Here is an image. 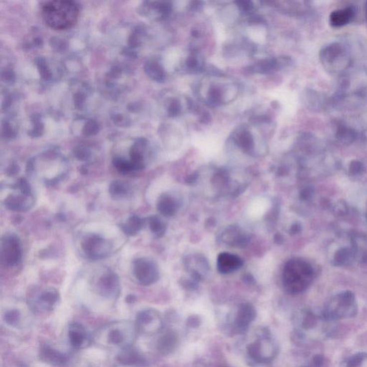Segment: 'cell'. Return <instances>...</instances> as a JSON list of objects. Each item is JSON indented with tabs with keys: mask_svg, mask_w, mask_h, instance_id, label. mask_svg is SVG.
Returning <instances> with one entry per match:
<instances>
[{
	"mask_svg": "<svg viewBox=\"0 0 367 367\" xmlns=\"http://www.w3.org/2000/svg\"><path fill=\"white\" fill-rule=\"evenodd\" d=\"M39 358L44 363L55 367H66L69 362L66 355L48 345L41 346Z\"/></svg>",
	"mask_w": 367,
	"mask_h": 367,
	"instance_id": "obj_17",
	"label": "cell"
},
{
	"mask_svg": "<svg viewBox=\"0 0 367 367\" xmlns=\"http://www.w3.org/2000/svg\"><path fill=\"white\" fill-rule=\"evenodd\" d=\"M67 337L70 346L75 350H83L91 343V337L88 331L78 322L69 325Z\"/></svg>",
	"mask_w": 367,
	"mask_h": 367,
	"instance_id": "obj_14",
	"label": "cell"
},
{
	"mask_svg": "<svg viewBox=\"0 0 367 367\" xmlns=\"http://www.w3.org/2000/svg\"><path fill=\"white\" fill-rule=\"evenodd\" d=\"M126 301L128 304H132V303H134L136 301V297L133 295H129L126 298Z\"/></svg>",
	"mask_w": 367,
	"mask_h": 367,
	"instance_id": "obj_43",
	"label": "cell"
},
{
	"mask_svg": "<svg viewBox=\"0 0 367 367\" xmlns=\"http://www.w3.org/2000/svg\"><path fill=\"white\" fill-rule=\"evenodd\" d=\"M133 273L138 282L148 286L155 284L159 278V270L154 261L148 258H139L133 262Z\"/></svg>",
	"mask_w": 367,
	"mask_h": 367,
	"instance_id": "obj_9",
	"label": "cell"
},
{
	"mask_svg": "<svg viewBox=\"0 0 367 367\" xmlns=\"http://www.w3.org/2000/svg\"><path fill=\"white\" fill-rule=\"evenodd\" d=\"M185 266L190 274L191 279L198 284L204 279L210 270L208 261L200 255L187 257Z\"/></svg>",
	"mask_w": 367,
	"mask_h": 367,
	"instance_id": "obj_16",
	"label": "cell"
},
{
	"mask_svg": "<svg viewBox=\"0 0 367 367\" xmlns=\"http://www.w3.org/2000/svg\"><path fill=\"white\" fill-rule=\"evenodd\" d=\"M278 68H280L278 59L270 57L263 59L253 64L249 67V70L253 73L266 74L274 71Z\"/></svg>",
	"mask_w": 367,
	"mask_h": 367,
	"instance_id": "obj_23",
	"label": "cell"
},
{
	"mask_svg": "<svg viewBox=\"0 0 367 367\" xmlns=\"http://www.w3.org/2000/svg\"><path fill=\"white\" fill-rule=\"evenodd\" d=\"M79 8L71 1H52L42 8V17L48 27L56 30L68 29L78 20Z\"/></svg>",
	"mask_w": 367,
	"mask_h": 367,
	"instance_id": "obj_1",
	"label": "cell"
},
{
	"mask_svg": "<svg viewBox=\"0 0 367 367\" xmlns=\"http://www.w3.org/2000/svg\"><path fill=\"white\" fill-rule=\"evenodd\" d=\"M366 355L364 353H359L354 355L348 362L347 367H359L362 362L365 360Z\"/></svg>",
	"mask_w": 367,
	"mask_h": 367,
	"instance_id": "obj_35",
	"label": "cell"
},
{
	"mask_svg": "<svg viewBox=\"0 0 367 367\" xmlns=\"http://www.w3.org/2000/svg\"><path fill=\"white\" fill-rule=\"evenodd\" d=\"M236 6H238V9L241 11L243 14H250L252 11L254 10V4L251 1H235Z\"/></svg>",
	"mask_w": 367,
	"mask_h": 367,
	"instance_id": "obj_33",
	"label": "cell"
},
{
	"mask_svg": "<svg viewBox=\"0 0 367 367\" xmlns=\"http://www.w3.org/2000/svg\"><path fill=\"white\" fill-rule=\"evenodd\" d=\"M338 137L344 141H350L351 139L355 137V133L349 128H342L338 131Z\"/></svg>",
	"mask_w": 367,
	"mask_h": 367,
	"instance_id": "obj_36",
	"label": "cell"
},
{
	"mask_svg": "<svg viewBox=\"0 0 367 367\" xmlns=\"http://www.w3.org/2000/svg\"><path fill=\"white\" fill-rule=\"evenodd\" d=\"M199 177V174L197 172L194 173V174H191L187 179H186V182L187 184H194L197 182V179Z\"/></svg>",
	"mask_w": 367,
	"mask_h": 367,
	"instance_id": "obj_41",
	"label": "cell"
},
{
	"mask_svg": "<svg viewBox=\"0 0 367 367\" xmlns=\"http://www.w3.org/2000/svg\"><path fill=\"white\" fill-rule=\"evenodd\" d=\"M366 17H367V3L366 4Z\"/></svg>",
	"mask_w": 367,
	"mask_h": 367,
	"instance_id": "obj_44",
	"label": "cell"
},
{
	"mask_svg": "<svg viewBox=\"0 0 367 367\" xmlns=\"http://www.w3.org/2000/svg\"><path fill=\"white\" fill-rule=\"evenodd\" d=\"M243 261L240 257L229 253H222L217 257V267L222 274H230L241 268Z\"/></svg>",
	"mask_w": 367,
	"mask_h": 367,
	"instance_id": "obj_18",
	"label": "cell"
},
{
	"mask_svg": "<svg viewBox=\"0 0 367 367\" xmlns=\"http://www.w3.org/2000/svg\"><path fill=\"white\" fill-rule=\"evenodd\" d=\"M14 188L18 189L20 192V193L23 194V195L27 196L32 195L30 185H29V184L28 183L27 181L25 179H19L17 181V183L14 184Z\"/></svg>",
	"mask_w": 367,
	"mask_h": 367,
	"instance_id": "obj_32",
	"label": "cell"
},
{
	"mask_svg": "<svg viewBox=\"0 0 367 367\" xmlns=\"http://www.w3.org/2000/svg\"><path fill=\"white\" fill-rule=\"evenodd\" d=\"M309 268L300 261L293 260L285 266L283 273V284L286 291L296 294L305 290L309 282Z\"/></svg>",
	"mask_w": 367,
	"mask_h": 367,
	"instance_id": "obj_4",
	"label": "cell"
},
{
	"mask_svg": "<svg viewBox=\"0 0 367 367\" xmlns=\"http://www.w3.org/2000/svg\"><path fill=\"white\" fill-rule=\"evenodd\" d=\"M4 322L11 327H17L21 321V314L17 309H11L4 313L3 316Z\"/></svg>",
	"mask_w": 367,
	"mask_h": 367,
	"instance_id": "obj_30",
	"label": "cell"
},
{
	"mask_svg": "<svg viewBox=\"0 0 367 367\" xmlns=\"http://www.w3.org/2000/svg\"><path fill=\"white\" fill-rule=\"evenodd\" d=\"M256 309L252 304L249 303L242 304L238 307V312L231 325L233 333L236 334L245 333L249 329L252 323L256 319Z\"/></svg>",
	"mask_w": 367,
	"mask_h": 367,
	"instance_id": "obj_11",
	"label": "cell"
},
{
	"mask_svg": "<svg viewBox=\"0 0 367 367\" xmlns=\"http://www.w3.org/2000/svg\"><path fill=\"white\" fill-rule=\"evenodd\" d=\"M230 177L228 171L225 169H220L215 172L212 179V182L215 187L219 189H225L230 183Z\"/></svg>",
	"mask_w": 367,
	"mask_h": 367,
	"instance_id": "obj_29",
	"label": "cell"
},
{
	"mask_svg": "<svg viewBox=\"0 0 367 367\" xmlns=\"http://www.w3.org/2000/svg\"><path fill=\"white\" fill-rule=\"evenodd\" d=\"M113 164H114L117 170L121 174H126L134 171L131 161H127L123 160L122 159H116L114 162H113Z\"/></svg>",
	"mask_w": 367,
	"mask_h": 367,
	"instance_id": "obj_31",
	"label": "cell"
},
{
	"mask_svg": "<svg viewBox=\"0 0 367 367\" xmlns=\"http://www.w3.org/2000/svg\"><path fill=\"white\" fill-rule=\"evenodd\" d=\"M181 285L183 286L184 289L187 290H195L197 289V286H198V283L195 282L193 280L187 279L182 280L181 282Z\"/></svg>",
	"mask_w": 367,
	"mask_h": 367,
	"instance_id": "obj_38",
	"label": "cell"
},
{
	"mask_svg": "<svg viewBox=\"0 0 367 367\" xmlns=\"http://www.w3.org/2000/svg\"><path fill=\"white\" fill-rule=\"evenodd\" d=\"M117 361L123 366L142 367L146 365V360L141 353L131 347H125L118 353Z\"/></svg>",
	"mask_w": 367,
	"mask_h": 367,
	"instance_id": "obj_19",
	"label": "cell"
},
{
	"mask_svg": "<svg viewBox=\"0 0 367 367\" xmlns=\"http://www.w3.org/2000/svg\"><path fill=\"white\" fill-rule=\"evenodd\" d=\"M105 341L108 345L122 349L131 347L137 333L135 325L128 322L113 323L105 329Z\"/></svg>",
	"mask_w": 367,
	"mask_h": 367,
	"instance_id": "obj_6",
	"label": "cell"
},
{
	"mask_svg": "<svg viewBox=\"0 0 367 367\" xmlns=\"http://www.w3.org/2000/svg\"><path fill=\"white\" fill-rule=\"evenodd\" d=\"M354 10L351 8L334 11L331 14L330 22L334 27H341L347 24L354 17Z\"/></svg>",
	"mask_w": 367,
	"mask_h": 367,
	"instance_id": "obj_26",
	"label": "cell"
},
{
	"mask_svg": "<svg viewBox=\"0 0 367 367\" xmlns=\"http://www.w3.org/2000/svg\"><path fill=\"white\" fill-rule=\"evenodd\" d=\"M179 207V200L170 194H162L158 199V211L164 217L174 216L178 212Z\"/></svg>",
	"mask_w": 367,
	"mask_h": 367,
	"instance_id": "obj_21",
	"label": "cell"
},
{
	"mask_svg": "<svg viewBox=\"0 0 367 367\" xmlns=\"http://www.w3.org/2000/svg\"><path fill=\"white\" fill-rule=\"evenodd\" d=\"M324 358L322 355H316L313 359V367H322L324 365Z\"/></svg>",
	"mask_w": 367,
	"mask_h": 367,
	"instance_id": "obj_39",
	"label": "cell"
},
{
	"mask_svg": "<svg viewBox=\"0 0 367 367\" xmlns=\"http://www.w3.org/2000/svg\"><path fill=\"white\" fill-rule=\"evenodd\" d=\"M200 324L201 319L198 316H190L187 320V325L190 328H197L200 325Z\"/></svg>",
	"mask_w": 367,
	"mask_h": 367,
	"instance_id": "obj_37",
	"label": "cell"
},
{
	"mask_svg": "<svg viewBox=\"0 0 367 367\" xmlns=\"http://www.w3.org/2000/svg\"><path fill=\"white\" fill-rule=\"evenodd\" d=\"M134 325L137 333L152 336L161 332L164 327V322L157 311L145 309L138 313Z\"/></svg>",
	"mask_w": 367,
	"mask_h": 367,
	"instance_id": "obj_8",
	"label": "cell"
},
{
	"mask_svg": "<svg viewBox=\"0 0 367 367\" xmlns=\"http://www.w3.org/2000/svg\"><path fill=\"white\" fill-rule=\"evenodd\" d=\"M278 354V347L268 328L260 329L256 341L247 347L248 362L252 367L268 365Z\"/></svg>",
	"mask_w": 367,
	"mask_h": 367,
	"instance_id": "obj_2",
	"label": "cell"
},
{
	"mask_svg": "<svg viewBox=\"0 0 367 367\" xmlns=\"http://www.w3.org/2000/svg\"><path fill=\"white\" fill-rule=\"evenodd\" d=\"M243 281H244L245 284L248 285H253L256 283V281H255L253 276L249 274V273H247V274H245L243 276Z\"/></svg>",
	"mask_w": 367,
	"mask_h": 367,
	"instance_id": "obj_40",
	"label": "cell"
},
{
	"mask_svg": "<svg viewBox=\"0 0 367 367\" xmlns=\"http://www.w3.org/2000/svg\"><path fill=\"white\" fill-rule=\"evenodd\" d=\"M110 195L115 199L126 198L131 195V186L128 182L121 180H115L109 186Z\"/></svg>",
	"mask_w": 367,
	"mask_h": 367,
	"instance_id": "obj_24",
	"label": "cell"
},
{
	"mask_svg": "<svg viewBox=\"0 0 367 367\" xmlns=\"http://www.w3.org/2000/svg\"><path fill=\"white\" fill-rule=\"evenodd\" d=\"M60 301L58 291L53 288L41 290L34 288L28 293V306L34 313L52 312Z\"/></svg>",
	"mask_w": 367,
	"mask_h": 367,
	"instance_id": "obj_5",
	"label": "cell"
},
{
	"mask_svg": "<svg viewBox=\"0 0 367 367\" xmlns=\"http://www.w3.org/2000/svg\"><path fill=\"white\" fill-rule=\"evenodd\" d=\"M220 240L230 246L245 248L249 244L251 236L238 225H231L222 233Z\"/></svg>",
	"mask_w": 367,
	"mask_h": 367,
	"instance_id": "obj_15",
	"label": "cell"
},
{
	"mask_svg": "<svg viewBox=\"0 0 367 367\" xmlns=\"http://www.w3.org/2000/svg\"><path fill=\"white\" fill-rule=\"evenodd\" d=\"M317 319L312 313L309 312L306 314L302 322V327L304 329H312L316 325Z\"/></svg>",
	"mask_w": 367,
	"mask_h": 367,
	"instance_id": "obj_34",
	"label": "cell"
},
{
	"mask_svg": "<svg viewBox=\"0 0 367 367\" xmlns=\"http://www.w3.org/2000/svg\"><path fill=\"white\" fill-rule=\"evenodd\" d=\"M22 251L20 240L13 234H7L1 238V260L7 267H15L22 261Z\"/></svg>",
	"mask_w": 367,
	"mask_h": 367,
	"instance_id": "obj_10",
	"label": "cell"
},
{
	"mask_svg": "<svg viewBox=\"0 0 367 367\" xmlns=\"http://www.w3.org/2000/svg\"><path fill=\"white\" fill-rule=\"evenodd\" d=\"M98 289L104 297L116 299L121 292L119 278L114 272L107 271L98 280Z\"/></svg>",
	"mask_w": 367,
	"mask_h": 367,
	"instance_id": "obj_13",
	"label": "cell"
},
{
	"mask_svg": "<svg viewBox=\"0 0 367 367\" xmlns=\"http://www.w3.org/2000/svg\"><path fill=\"white\" fill-rule=\"evenodd\" d=\"M113 243L97 234H88L81 242V249L88 259L98 261L111 255Z\"/></svg>",
	"mask_w": 367,
	"mask_h": 367,
	"instance_id": "obj_7",
	"label": "cell"
},
{
	"mask_svg": "<svg viewBox=\"0 0 367 367\" xmlns=\"http://www.w3.org/2000/svg\"><path fill=\"white\" fill-rule=\"evenodd\" d=\"M274 241L277 244H281L284 242V238H283L282 235L277 234V235H275Z\"/></svg>",
	"mask_w": 367,
	"mask_h": 367,
	"instance_id": "obj_42",
	"label": "cell"
},
{
	"mask_svg": "<svg viewBox=\"0 0 367 367\" xmlns=\"http://www.w3.org/2000/svg\"><path fill=\"white\" fill-rule=\"evenodd\" d=\"M20 193V192H19ZM33 195L27 196L20 193L19 195H10L4 200V205L9 210L16 212H25L34 205Z\"/></svg>",
	"mask_w": 367,
	"mask_h": 367,
	"instance_id": "obj_20",
	"label": "cell"
},
{
	"mask_svg": "<svg viewBox=\"0 0 367 367\" xmlns=\"http://www.w3.org/2000/svg\"><path fill=\"white\" fill-rule=\"evenodd\" d=\"M232 139L234 144L246 154L252 156L256 154V138L248 126H238L233 131Z\"/></svg>",
	"mask_w": 367,
	"mask_h": 367,
	"instance_id": "obj_12",
	"label": "cell"
},
{
	"mask_svg": "<svg viewBox=\"0 0 367 367\" xmlns=\"http://www.w3.org/2000/svg\"><path fill=\"white\" fill-rule=\"evenodd\" d=\"M199 93L205 104L212 107L222 106L238 98L239 86L234 83H202Z\"/></svg>",
	"mask_w": 367,
	"mask_h": 367,
	"instance_id": "obj_3",
	"label": "cell"
},
{
	"mask_svg": "<svg viewBox=\"0 0 367 367\" xmlns=\"http://www.w3.org/2000/svg\"><path fill=\"white\" fill-rule=\"evenodd\" d=\"M178 339V336L175 332L167 331L159 337L156 343V349L162 355H169L177 348Z\"/></svg>",
	"mask_w": 367,
	"mask_h": 367,
	"instance_id": "obj_22",
	"label": "cell"
},
{
	"mask_svg": "<svg viewBox=\"0 0 367 367\" xmlns=\"http://www.w3.org/2000/svg\"><path fill=\"white\" fill-rule=\"evenodd\" d=\"M184 69L192 73L203 71L205 70V63L202 57L197 52H192L186 59Z\"/></svg>",
	"mask_w": 367,
	"mask_h": 367,
	"instance_id": "obj_27",
	"label": "cell"
},
{
	"mask_svg": "<svg viewBox=\"0 0 367 367\" xmlns=\"http://www.w3.org/2000/svg\"><path fill=\"white\" fill-rule=\"evenodd\" d=\"M149 228L151 233L157 238L164 236L167 230V225L160 217L156 215H152L148 218Z\"/></svg>",
	"mask_w": 367,
	"mask_h": 367,
	"instance_id": "obj_28",
	"label": "cell"
},
{
	"mask_svg": "<svg viewBox=\"0 0 367 367\" xmlns=\"http://www.w3.org/2000/svg\"><path fill=\"white\" fill-rule=\"evenodd\" d=\"M144 220L137 215H131L126 223L121 224V228L123 233L128 236H135L139 233L144 227Z\"/></svg>",
	"mask_w": 367,
	"mask_h": 367,
	"instance_id": "obj_25",
	"label": "cell"
}]
</instances>
